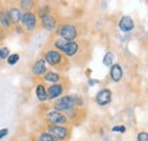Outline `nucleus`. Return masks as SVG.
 I'll return each mask as SVG.
<instances>
[{"label": "nucleus", "instance_id": "f257e3e1", "mask_svg": "<svg viewBox=\"0 0 148 141\" xmlns=\"http://www.w3.org/2000/svg\"><path fill=\"white\" fill-rule=\"evenodd\" d=\"M54 49L62 53L66 58H72L76 56L80 50V43L77 41H65L63 39L57 38L54 43Z\"/></svg>", "mask_w": 148, "mask_h": 141}, {"label": "nucleus", "instance_id": "f03ea898", "mask_svg": "<svg viewBox=\"0 0 148 141\" xmlns=\"http://www.w3.org/2000/svg\"><path fill=\"white\" fill-rule=\"evenodd\" d=\"M47 65L54 67V68H62L64 63H66V57L63 55L62 53H59L58 50L56 49H48L43 53V57H42Z\"/></svg>", "mask_w": 148, "mask_h": 141}, {"label": "nucleus", "instance_id": "7ed1b4c3", "mask_svg": "<svg viewBox=\"0 0 148 141\" xmlns=\"http://www.w3.org/2000/svg\"><path fill=\"white\" fill-rule=\"evenodd\" d=\"M56 34L59 39H63L65 41H75V39L79 35V32L76 25L72 23H63L58 25L56 30Z\"/></svg>", "mask_w": 148, "mask_h": 141}, {"label": "nucleus", "instance_id": "20e7f679", "mask_svg": "<svg viewBox=\"0 0 148 141\" xmlns=\"http://www.w3.org/2000/svg\"><path fill=\"white\" fill-rule=\"evenodd\" d=\"M76 107L75 103V96L72 94H66V96H62L60 98H58L53 105V109L60 112V113H69L70 110H72L73 108Z\"/></svg>", "mask_w": 148, "mask_h": 141}, {"label": "nucleus", "instance_id": "39448f33", "mask_svg": "<svg viewBox=\"0 0 148 141\" xmlns=\"http://www.w3.org/2000/svg\"><path fill=\"white\" fill-rule=\"evenodd\" d=\"M46 131L58 141H67L71 136V130L66 125H50L47 124Z\"/></svg>", "mask_w": 148, "mask_h": 141}, {"label": "nucleus", "instance_id": "423d86ee", "mask_svg": "<svg viewBox=\"0 0 148 141\" xmlns=\"http://www.w3.org/2000/svg\"><path fill=\"white\" fill-rule=\"evenodd\" d=\"M22 27L27 31V32H33L38 29V24H39V18L37 14L34 12H24L22 13V17H21V23Z\"/></svg>", "mask_w": 148, "mask_h": 141}, {"label": "nucleus", "instance_id": "0eeeda50", "mask_svg": "<svg viewBox=\"0 0 148 141\" xmlns=\"http://www.w3.org/2000/svg\"><path fill=\"white\" fill-rule=\"evenodd\" d=\"M46 121H47V124H50V125H66L69 123V120L64 113L57 112L54 109L47 112Z\"/></svg>", "mask_w": 148, "mask_h": 141}, {"label": "nucleus", "instance_id": "6e6552de", "mask_svg": "<svg viewBox=\"0 0 148 141\" xmlns=\"http://www.w3.org/2000/svg\"><path fill=\"white\" fill-rule=\"evenodd\" d=\"M96 104L100 107H106L112 103V91L108 88L100 89L95 96Z\"/></svg>", "mask_w": 148, "mask_h": 141}, {"label": "nucleus", "instance_id": "1a4fd4ad", "mask_svg": "<svg viewBox=\"0 0 148 141\" xmlns=\"http://www.w3.org/2000/svg\"><path fill=\"white\" fill-rule=\"evenodd\" d=\"M41 26L48 31V32H56L57 27H58V23H57V18L53 15V14H48L45 16H41L39 18Z\"/></svg>", "mask_w": 148, "mask_h": 141}, {"label": "nucleus", "instance_id": "9d476101", "mask_svg": "<svg viewBox=\"0 0 148 141\" xmlns=\"http://www.w3.org/2000/svg\"><path fill=\"white\" fill-rule=\"evenodd\" d=\"M64 84L63 83H56V84H50L48 88H47V94H48V100L53 101L56 100L58 98H60L64 93Z\"/></svg>", "mask_w": 148, "mask_h": 141}, {"label": "nucleus", "instance_id": "9b49d317", "mask_svg": "<svg viewBox=\"0 0 148 141\" xmlns=\"http://www.w3.org/2000/svg\"><path fill=\"white\" fill-rule=\"evenodd\" d=\"M47 63H46V60L41 57V58H39L37 59L36 62H34V64L32 65V68H31V73H32V75L34 76V77H42L46 73H47Z\"/></svg>", "mask_w": 148, "mask_h": 141}, {"label": "nucleus", "instance_id": "f8f14e48", "mask_svg": "<svg viewBox=\"0 0 148 141\" xmlns=\"http://www.w3.org/2000/svg\"><path fill=\"white\" fill-rule=\"evenodd\" d=\"M8 15H9V19H10V23L13 26H16L19 25L21 23V17H22V10L19 9L18 6L16 5H10L8 8Z\"/></svg>", "mask_w": 148, "mask_h": 141}, {"label": "nucleus", "instance_id": "ddd939ff", "mask_svg": "<svg viewBox=\"0 0 148 141\" xmlns=\"http://www.w3.org/2000/svg\"><path fill=\"white\" fill-rule=\"evenodd\" d=\"M119 29L123 33H130L134 29V22H133V19L130 17V16H128V15L122 16V17L120 18V21H119Z\"/></svg>", "mask_w": 148, "mask_h": 141}, {"label": "nucleus", "instance_id": "4468645a", "mask_svg": "<svg viewBox=\"0 0 148 141\" xmlns=\"http://www.w3.org/2000/svg\"><path fill=\"white\" fill-rule=\"evenodd\" d=\"M0 26L5 32H9L13 27L6 7H0Z\"/></svg>", "mask_w": 148, "mask_h": 141}, {"label": "nucleus", "instance_id": "2eb2a0df", "mask_svg": "<svg viewBox=\"0 0 148 141\" xmlns=\"http://www.w3.org/2000/svg\"><path fill=\"white\" fill-rule=\"evenodd\" d=\"M110 77L114 83L121 82V80L123 77V70L119 63H114L110 67Z\"/></svg>", "mask_w": 148, "mask_h": 141}, {"label": "nucleus", "instance_id": "dca6fc26", "mask_svg": "<svg viewBox=\"0 0 148 141\" xmlns=\"http://www.w3.org/2000/svg\"><path fill=\"white\" fill-rule=\"evenodd\" d=\"M42 80L49 84H56L60 82L62 75L56 70H47V73L42 76Z\"/></svg>", "mask_w": 148, "mask_h": 141}, {"label": "nucleus", "instance_id": "f3484780", "mask_svg": "<svg viewBox=\"0 0 148 141\" xmlns=\"http://www.w3.org/2000/svg\"><path fill=\"white\" fill-rule=\"evenodd\" d=\"M36 97L40 103H46L48 101V94H47V88L43 83H38L34 88Z\"/></svg>", "mask_w": 148, "mask_h": 141}, {"label": "nucleus", "instance_id": "a211bd4d", "mask_svg": "<svg viewBox=\"0 0 148 141\" xmlns=\"http://www.w3.org/2000/svg\"><path fill=\"white\" fill-rule=\"evenodd\" d=\"M18 7L21 10L24 12H33L34 8H37V2L33 0H21L18 2Z\"/></svg>", "mask_w": 148, "mask_h": 141}, {"label": "nucleus", "instance_id": "6ab92c4d", "mask_svg": "<svg viewBox=\"0 0 148 141\" xmlns=\"http://www.w3.org/2000/svg\"><path fill=\"white\" fill-rule=\"evenodd\" d=\"M114 59H115V55L112 51H107V53L104 55V58H103V64L104 66L106 67H111L112 65L114 64Z\"/></svg>", "mask_w": 148, "mask_h": 141}, {"label": "nucleus", "instance_id": "aec40b11", "mask_svg": "<svg viewBox=\"0 0 148 141\" xmlns=\"http://www.w3.org/2000/svg\"><path fill=\"white\" fill-rule=\"evenodd\" d=\"M36 139H37L38 141H58L57 139H55L50 133H48L47 131H42V132H40Z\"/></svg>", "mask_w": 148, "mask_h": 141}, {"label": "nucleus", "instance_id": "412c9836", "mask_svg": "<svg viewBox=\"0 0 148 141\" xmlns=\"http://www.w3.org/2000/svg\"><path fill=\"white\" fill-rule=\"evenodd\" d=\"M6 62H7V64H8L9 66H14V65H16V64L19 62V55L17 53H10V55L8 56V58L6 59Z\"/></svg>", "mask_w": 148, "mask_h": 141}, {"label": "nucleus", "instance_id": "4be33fe9", "mask_svg": "<svg viewBox=\"0 0 148 141\" xmlns=\"http://www.w3.org/2000/svg\"><path fill=\"white\" fill-rule=\"evenodd\" d=\"M10 53H12L8 47H0V59L1 60H6Z\"/></svg>", "mask_w": 148, "mask_h": 141}, {"label": "nucleus", "instance_id": "5701e85b", "mask_svg": "<svg viewBox=\"0 0 148 141\" xmlns=\"http://www.w3.org/2000/svg\"><path fill=\"white\" fill-rule=\"evenodd\" d=\"M127 127L125 125H115L112 127V132H119V133H125Z\"/></svg>", "mask_w": 148, "mask_h": 141}, {"label": "nucleus", "instance_id": "b1692460", "mask_svg": "<svg viewBox=\"0 0 148 141\" xmlns=\"http://www.w3.org/2000/svg\"><path fill=\"white\" fill-rule=\"evenodd\" d=\"M137 141H148V132L141 131L137 136Z\"/></svg>", "mask_w": 148, "mask_h": 141}, {"label": "nucleus", "instance_id": "393cba45", "mask_svg": "<svg viewBox=\"0 0 148 141\" xmlns=\"http://www.w3.org/2000/svg\"><path fill=\"white\" fill-rule=\"evenodd\" d=\"M8 133H9V130H8L7 127L1 129V130H0V140H2L5 137H7V136H8Z\"/></svg>", "mask_w": 148, "mask_h": 141}, {"label": "nucleus", "instance_id": "a878e982", "mask_svg": "<svg viewBox=\"0 0 148 141\" xmlns=\"http://www.w3.org/2000/svg\"><path fill=\"white\" fill-rule=\"evenodd\" d=\"M14 31L17 32L18 34H23V33L25 32V30L22 27V25H16V26H14Z\"/></svg>", "mask_w": 148, "mask_h": 141}, {"label": "nucleus", "instance_id": "bb28decb", "mask_svg": "<svg viewBox=\"0 0 148 141\" xmlns=\"http://www.w3.org/2000/svg\"><path fill=\"white\" fill-rule=\"evenodd\" d=\"M88 84H89V87H93V86L98 84V80H93V79H89V80H88Z\"/></svg>", "mask_w": 148, "mask_h": 141}, {"label": "nucleus", "instance_id": "cd10ccee", "mask_svg": "<svg viewBox=\"0 0 148 141\" xmlns=\"http://www.w3.org/2000/svg\"><path fill=\"white\" fill-rule=\"evenodd\" d=\"M33 141H38V140H37V139H33Z\"/></svg>", "mask_w": 148, "mask_h": 141}, {"label": "nucleus", "instance_id": "c85d7f7f", "mask_svg": "<svg viewBox=\"0 0 148 141\" xmlns=\"http://www.w3.org/2000/svg\"><path fill=\"white\" fill-rule=\"evenodd\" d=\"M1 62H2V60H1V59H0V64H1Z\"/></svg>", "mask_w": 148, "mask_h": 141}]
</instances>
